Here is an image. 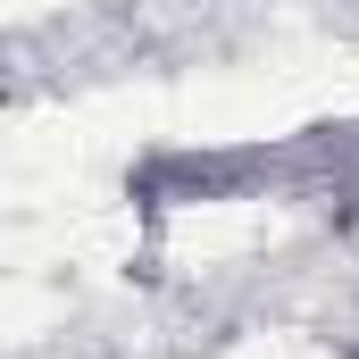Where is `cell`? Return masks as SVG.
I'll return each instance as SVG.
<instances>
[]
</instances>
